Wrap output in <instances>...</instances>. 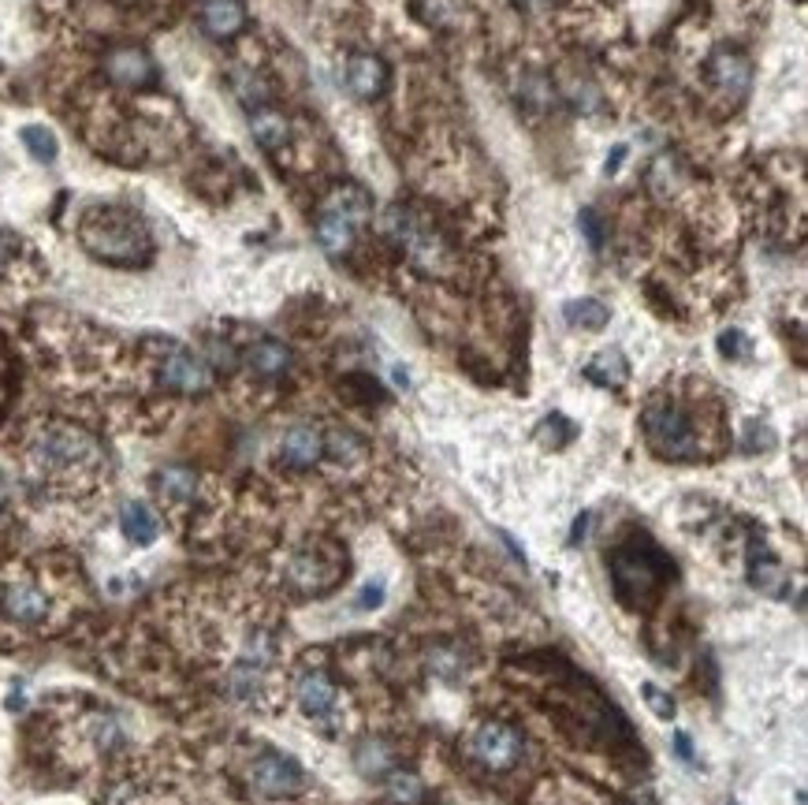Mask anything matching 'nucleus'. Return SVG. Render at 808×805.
Returning <instances> with one entry per match:
<instances>
[{
	"label": "nucleus",
	"instance_id": "c9c22d12",
	"mask_svg": "<svg viewBox=\"0 0 808 805\" xmlns=\"http://www.w3.org/2000/svg\"><path fill=\"white\" fill-rule=\"evenodd\" d=\"M12 250H15V242L8 239V236H0V272H4L8 261H12Z\"/></svg>",
	"mask_w": 808,
	"mask_h": 805
},
{
	"label": "nucleus",
	"instance_id": "f8f14e48",
	"mask_svg": "<svg viewBox=\"0 0 808 805\" xmlns=\"http://www.w3.org/2000/svg\"><path fill=\"white\" fill-rule=\"evenodd\" d=\"M0 611L19 627H42L49 619V597L34 582H12L0 597Z\"/></svg>",
	"mask_w": 808,
	"mask_h": 805
},
{
	"label": "nucleus",
	"instance_id": "4be33fe9",
	"mask_svg": "<svg viewBox=\"0 0 808 805\" xmlns=\"http://www.w3.org/2000/svg\"><path fill=\"white\" fill-rule=\"evenodd\" d=\"M354 764H358V772H362L365 780H381V776H392L395 753L387 750V742L370 739V742H362V750L354 753Z\"/></svg>",
	"mask_w": 808,
	"mask_h": 805
},
{
	"label": "nucleus",
	"instance_id": "1a4fd4ad",
	"mask_svg": "<svg viewBox=\"0 0 808 805\" xmlns=\"http://www.w3.org/2000/svg\"><path fill=\"white\" fill-rule=\"evenodd\" d=\"M157 376L168 392H179V395H201V392H209V384H213L209 365L201 362L198 354H190L183 348L165 351V359L157 365Z\"/></svg>",
	"mask_w": 808,
	"mask_h": 805
},
{
	"label": "nucleus",
	"instance_id": "5701e85b",
	"mask_svg": "<svg viewBox=\"0 0 808 805\" xmlns=\"http://www.w3.org/2000/svg\"><path fill=\"white\" fill-rule=\"evenodd\" d=\"M250 127H253V138L261 142V146H283L288 142V120H283V112L276 109H253L250 112Z\"/></svg>",
	"mask_w": 808,
	"mask_h": 805
},
{
	"label": "nucleus",
	"instance_id": "f3484780",
	"mask_svg": "<svg viewBox=\"0 0 808 805\" xmlns=\"http://www.w3.org/2000/svg\"><path fill=\"white\" fill-rule=\"evenodd\" d=\"M201 27H206L213 38H235L242 27H247V8H242V0H206V8H201Z\"/></svg>",
	"mask_w": 808,
	"mask_h": 805
},
{
	"label": "nucleus",
	"instance_id": "cd10ccee",
	"mask_svg": "<svg viewBox=\"0 0 808 805\" xmlns=\"http://www.w3.org/2000/svg\"><path fill=\"white\" fill-rule=\"evenodd\" d=\"M387 791H392V802H398V805L422 802V780H417L414 772H392V780H387Z\"/></svg>",
	"mask_w": 808,
	"mask_h": 805
},
{
	"label": "nucleus",
	"instance_id": "9d476101",
	"mask_svg": "<svg viewBox=\"0 0 808 805\" xmlns=\"http://www.w3.org/2000/svg\"><path fill=\"white\" fill-rule=\"evenodd\" d=\"M294 698H299L305 716L317 723L335 720V709H340V690H335V682L324 668L299 671V679H294Z\"/></svg>",
	"mask_w": 808,
	"mask_h": 805
},
{
	"label": "nucleus",
	"instance_id": "423d86ee",
	"mask_svg": "<svg viewBox=\"0 0 808 805\" xmlns=\"http://www.w3.org/2000/svg\"><path fill=\"white\" fill-rule=\"evenodd\" d=\"M343 553L340 548L324 545H305L291 556L288 564V582L299 594H329V589L343 578Z\"/></svg>",
	"mask_w": 808,
	"mask_h": 805
},
{
	"label": "nucleus",
	"instance_id": "412c9836",
	"mask_svg": "<svg viewBox=\"0 0 808 805\" xmlns=\"http://www.w3.org/2000/svg\"><path fill=\"white\" fill-rule=\"evenodd\" d=\"M120 529H124L127 541L153 545V541H157V529L160 526H157V515H153L146 504L131 500V504H124V512H120Z\"/></svg>",
	"mask_w": 808,
	"mask_h": 805
},
{
	"label": "nucleus",
	"instance_id": "bb28decb",
	"mask_svg": "<svg viewBox=\"0 0 808 805\" xmlns=\"http://www.w3.org/2000/svg\"><path fill=\"white\" fill-rule=\"evenodd\" d=\"M23 142H27L30 157L42 161V165H49V161H56V138H53V131H45V127H27V131H23Z\"/></svg>",
	"mask_w": 808,
	"mask_h": 805
},
{
	"label": "nucleus",
	"instance_id": "aec40b11",
	"mask_svg": "<svg viewBox=\"0 0 808 805\" xmlns=\"http://www.w3.org/2000/svg\"><path fill=\"white\" fill-rule=\"evenodd\" d=\"M586 376L592 384H603V389H622V384L630 381V362H626V354H622V351L608 348V351H600L597 359L586 365Z\"/></svg>",
	"mask_w": 808,
	"mask_h": 805
},
{
	"label": "nucleus",
	"instance_id": "0eeeda50",
	"mask_svg": "<svg viewBox=\"0 0 808 805\" xmlns=\"http://www.w3.org/2000/svg\"><path fill=\"white\" fill-rule=\"evenodd\" d=\"M469 753H474L485 768L507 772L521 761V735L510 727V723L488 720V723H480L474 731V739H469Z\"/></svg>",
	"mask_w": 808,
	"mask_h": 805
},
{
	"label": "nucleus",
	"instance_id": "4468645a",
	"mask_svg": "<svg viewBox=\"0 0 808 805\" xmlns=\"http://www.w3.org/2000/svg\"><path fill=\"white\" fill-rule=\"evenodd\" d=\"M324 455V433L313 430V425H294V430L283 433L280 441V463L291 466V471H310V466L321 463Z\"/></svg>",
	"mask_w": 808,
	"mask_h": 805
},
{
	"label": "nucleus",
	"instance_id": "7ed1b4c3",
	"mask_svg": "<svg viewBox=\"0 0 808 805\" xmlns=\"http://www.w3.org/2000/svg\"><path fill=\"white\" fill-rule=\"evenodd\" d=\"M644 436L649 447L663 458L685 463V458H701V425L693 422L690 406L678 400H652L644 406Z\"/></svg>",
	"mask_w": 808,
	"mask_h": 805
},
{
	"label": "nucleus",
	"instance_id": "20e7f679",
	"mask_svg": "<svg viewBox=\"0 0 808 805\" xmlns=\"http://www.w3.org/2000/svg\"><path fill=\"white\" fill-rule=\"evenodd\" d=\"M101 458L97 441L79 425H49L34 441V463L49 474H71L94 466Z\"/></svg>",
	"mask_w": 808,
	"mask_h": 805
},
{
	"label": "nucleus",
	"instance_id": "e433bc0d",
	"mask_svg": "<svg viewBox=\"0 0 808 805\" xmlns=\"http://www.w3.org/2000/svg\"><path fill=\"white\" fill-rule=\"evenodd\" d=\"M622 161H626V146H619L615 153H611V157H608V172H619V165H622Z\"/></svg>",
	"mask_w": 808,
	"mask_h": 805
},
{
	"label": "nucleus",
	"instance_id": "a878e982",
	"mask_svg": "<svg viewBox=\"0 0 808 805\" xmlns=\"http://www.w3.org/2000/svg\"><path fill=\"white\" fill-rule=\"evenodd\" d=\"M324 452H329L335 463H354V458H362V441H358L354 433H346V430H332L329 436H324Z\"/></svg>",
	"mask_w": 808,
	"mask_h": 805
},
{
	"label": "nucleus",
	"instance_id": "c756f323",
	"mask_svg": "<svg viewBox=\"0 0 808 805\" xmlns=\"http://www.w3.org/2000/svg\"><path fill=\"white\" fill-rule=\"evenodd\" d=\"M428 668H433L439 679H458V675H463V660H458V649H436V653L428 657Z\"/></svg>",
	"mask_w": 808,
	"mask_h": 805
},
{
	"label": "nucleus",
	"instance_id": "ddd939ff",
	"mask_svg": "<svg viewBox=\"0 0 808 805\" xmlns=\"http://www.w3.org/2000/svg\"><path fill=\"white\" fill-rule=\"evenodd\" d=\"M105 75L120 86H149L157 79V68H153L149 53H142L135 45L112 49L105 56Z\"/></svg>",
	"mask_w": 808,
	"mask_h": 805
},
{
	"label": "nucleus",
	"instance_id": "9b49d317",
	"mask_svg": "<svg viewBox=\"0 0 808 805\" xmlns=\"http://www.w3.org/2000/svg\"><path fill=\"white\" fill-rule=\"evenodd\" d=\"M704 71H708V83L731 101H742L753 86V64H749V56L738 53V49H715L708 56V64H704Z\"/></svg>",
	"mask_w": 808,
	"mask_h": 805
},
{
	"label": "nucleus",
	"instance_id": "6e6552de",
	"mask_svg": "<svg viewBox=\"0 0 808 805\" xmlns=\"http://www.w3.org/2000/svg\"><path fill=\"white\" fill-rule=\"evenodd\" d=\"M250 783H253V791L265 794V798H291V794H299L305 787V772L294 757L261 753V757L250 764Z\"/></svg>",
	"mask_w": 808,
	"mask_h": 805
},
{
	"label": "nucleus",
	"instance_id": "39448f33",
	"mask_svg": "<svg viewBox=\"0 0 808 805\" xmlns=\"http://www.w3.org/2000/svg\"><path fill=\"white\" fill-rule=\"evenodd\" d=\"M365 220H370V198H365L358 187H343L340 195L324 206L321 220H317V239H321V247L329 250L332 258H340V254L354 247V236Z\"/></svg>",
	"mask_w": 808,
	"mask_h": 805
},
{
	"label": "nucleus",
	"instance_id": "4c0bfd02",
	"mask_svg": "<svg viewBox=\"0 0 808 805\" xmlns=\"http://www.w3.org/2000/svg\"><path fill=\"white\" fill-rule=\"evenodd\" d=\"M4 507H8V482L0 477V512H4Z\"/></svg>",
	"mask_w": 808,
	"mask_h": 805
},
{
	"label": "nucleus",
	"instance_id": "7c9ffc66",
	"mask_svg": "<svg viewBox=\"0 0 808 805\" xmlns=\"http://www.w3.org/2000/svg\"><path fill=\"white\" fill-rule=\"evenodd\" d=\"M641 694H644V701H649V709L656 712L660 720H674V698H671V694H663L656 682H644Z\"/></svg>",
	"mask_w": 808,
	"mask_h": 805
},
{
	"label": "nucleus",
	"instance_id": "72a5a7b5",
	"mask_svg": "<svg viewBox=\"0 0 808 805\" xmlns=\"http://www.w3.org/2000/svg\"><path fill=\"white\" fill-rule=\"evenodd\" d=\"M384 600V582H373V586H365L362 589V597H358V608L362 611H370V608H376Z\"/></svg>",
	"mask_w": 808,
	"mask_h": 805
},
{
	"label": "nucleus",
	"instance_id": "2eb2a0df",
	"mask_svg": "<svg viewBox=\"0 0 808 805\" xmlns=\"http://www.w3.org/2000/svg\"><path fill=\"white\" fill-rule=\"evenodd\" d=\"M749 582L767 597H786L790 594V575L783 570V564L767 553L764 541H753L749 548Z\"/></svg>",
	"mask_w": 808,
	"mask_h": 805
},
{
	"label": "nucleus",
	"instance_id": "b1692460",
	"mask_svg": "<svg viewBox=\"0 0 808 805\" xmlns=\"http://www.w3.org/2000/svg\"><path fill=\"white\" fill-rule=\"evenodd\" d=\"M562 313H567V321L574 324V329H589V332H600L603 324L611 321V310L600 299H574V302H567Z\"/></svg>",
	"mask_w": 808,
	"mask_h": 805
},
{
	"label": "nucleus",
	"instance_id": "6ab92c4d",
	"mask_svg": "<svg viewBox=\"0 0 808 805\" xmlns=\"http://www.w3.org/2000/svg\"><path fill=\"white\" fill-rule=\"evenodd\" d=\"M247 365L258 376H265V381H276V376H283L291 370V351L283 348L280 340H258L247 351Z\"/></svg>",
	"mask_w": 808,
	"mask_h": 805
},
{
	"label": "nucleus",
	"instance_id": "393cba45",
	"mask_svg": "<svg viewBox=\"0 0 808 805\" xmlns=\"http://www.w3.org/2000/svg\"><path fill=\"white\" fill-rule=\"evenodd\" d=\"M518 97H521V105H526L529 112H548L551 105H556V90H551V83L545 75H526V79H521Z\"/></svg>",
	"mask_w": 808,
	"mask_h": 805
},
{
	"label": "nucleus",
	"instance_id": "f257e3e1",
	"mask_svg": "<svg viewBox=\"0 0 808 805\" xmlns=\"http://www.w3.org/2000/svg\"><path fill=\"white\" fill-rule=\"evenodd\" d=\"M83 247L108 265H146L153 254L149 228L131 209H94L83 220Z\"/></svg>",
	"mask_w": 808,
	"mask_h": 805
},
{
	"label": "nucleus",
	"instance_id": "c85d7f7f",
	"mask_svg": "<svg viewBox=\"0 0 808 805\" xmlns=\"http://www.w3.org/2000/svg\"><path fill=\"white\" fill-rule=\"evenodd\" d=\"M574 433H578V430H574V422H567V417H562V414L545 417V425H540V430H537L540 441L551 444V447H562L567 441H574Z\"/></svg>",
	"mask_w": 808,
	"mask_h": 805
},
{
	"label": "nucleus",
	"instance_id": "473e14b6",
	"mask_svg": "<svg viewBox=\"0 0 808 805\" xmlns=\"http://www.w3.org/2000/svg\"><path fill=\"white\" fill-rule=\"evenodd\" d=\"M578 224H581V231H586V239L600 250V247H603V224H600V217H597V209H581Z\"/></svg>",
	"mask_w": 808,
	"mask_h": 805
},
{
	"label": "nucleus",
	"instance_id": "dca6fc26",
	"mask_svg": "<svg viewBox=\"0 0 808 805\" xmlns=\"http://www.w3.org/2000/svg\"><path fill=\"white\" fill-rule=\"evenodd\" d=\"M346 86L354 90L358 97L373 101L387 90V68L381 56L373 53H354L346 60Z\"/></svg>",
	"mask_w": 808,
	"mask_h": 805
},
{
	"label": "nucleus",
	"instance_id": "2f4dec72",
	"mask_svg": "<svg viewBox=\"0 0 808 805\" xmlns=\"http://www.w3.org/2000/svg\"><path fill=\"white\" fill-rule=\"evenodd\" d=\"M719 351L726 354V359H749V340H745V332L738 329H731V332H723L719 336Z\"/></svg>",
	"mask_w": 808,
	"mask_h": 805
},
{
	"label": "nucleus",
	"instance_id": "f704fd0d",
	"mask_svg": "<svg viewBox=\"0 0 808 805\" xmlns=\"http://www.w3.org/2000/svg\"><path fill=\"white\" fill-rule=\"evenodd\" d=\"M674 753H678L682 761H693V742H690V735H674Z\"/></svg>",
	"mask_w": 808,
	"mask_h": 805
},
{
	"label": "nucleus",
	"instance_id": "f03ea898",
	"mask_svg": "<svg viewBox=\"0 0 808 805\" xmlns=\"http://www.w3.org/2000/svg\"><path fill=\"white\" fill-rule=\"evenodd\" d=\"M667 578H671L667 556H663L649 537L626 541L611 553V586H615V597L626 608L649 605V600L663 589Z\"/></svg>",
	"mask_w": 808,
	"mask_h": 805
},
{
	"label": "nucleus",
	"instance_id": "a211bd4d",
	"mask_svg": "<svg viewBox=\"0 0 808 805\" xmlns=\"http://www.w3.org/2000/svg\"><path fill=\"white\" fill-rule=\"evenodd\" d=\"M153 488H157V496L172 507H187L194 500V493H198V477H194L187 466H165L157 477H153Z\"/></svg>",
	"mask_w": 808,
	"mask_h": 805
}]
</instances>
